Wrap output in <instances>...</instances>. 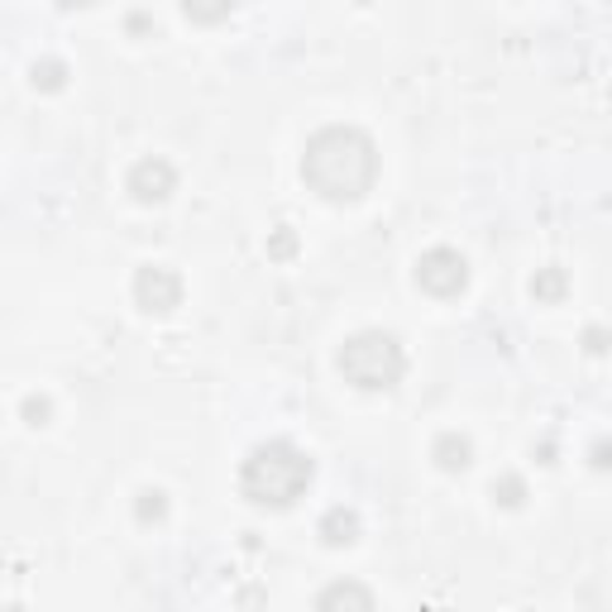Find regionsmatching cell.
Masks as SVG:
<instances>
[{"mask_svg":"<svg viewBox=\"0 0 612 612\" xmlns=\"http://www.w3.org/2000/svg\"><path fill=\"white\" fill-rule=\"evenodd\" d=\"M416 283L431 297H460L469 287V264L460 250H426L416 258Z\"/></svg>","mask_w":612,"mask_h":612,"instance_id":"277c9868","label":"cell"},{"mask_svg":"<svg viewBox=\"0 0 612 612\" xmlns=\"http://www.w3.org/2000/svg\"><path fill=\"white\" fill-rule=\"evenodd\" d=\"M135 513H139V521H163L168 498H163L158 488H144V493H139V503H135Z\"/></svg>","mask_w":612,"mask_h":612,"instance_id":"8fae6325","label":"cell"},{"mask_svg":"<svg viewBox=\"0 0 612 612\" xmlns=\"http://www.w3.org/2000/svg\"><path fill=\"white\" fill-rule=\"evenodd\" d=\"M493 493H498V503H503V507H517V503H521V478L507 474L503 484H493Z\"/></svg>","mask_w":612,"mask_h":612,"instance_id":"4fadbf2b","label":"cell"},{"mask_svg":"<svg viewBox=\"0 0 612 612\" xmlns=\"http://www.w3.org/2000/svg\"><path fill=\"white\" fill-rule=\"evenodd\" d=\"M340 373H345V383H355L363 392H392L407 373V355H402L398 335H388V330L349 335L340 349Z\"/></svg>","mask_w":612,"mask_h":612,"instance_id":"3957f363","label":"cell"},{"mask_svg":"<svg viewBox=\"0 0 612 612\" xmlns=\"http://www.w3.org/2000/svg\"><path fill=\"white\" fill-rule=\"evenodd\" d=\"M316 612H378L373 593L359 584V579H335V584L320 589Z\"/></svg>","mask_w":612,"mask_h":612,"instance_id":"52a82bcc","label":"cell"},{"mask_svg":"<svg viewBox=\"0 0 612 612\" xmlns=\"http://www.w3.org/2000/svg\"><path fill=\"white\" fill-rule=\"evenodd\" d=\"M135 302L149 316H163V312H172V306L182 302V278L172 268H163V264H144L135 273Z\"/></svg>","mask_w":612,"mask_h":612,"instance_id":"5b68a950","label":"cell"},{"mask_svg":"<svg viewBox=\"0 0 612 612\" xmlns=\"http://www.w3.org/2000/svg\"><path fill=\"white\" fill-rule=\"evenodd\" d=\"M312 474H316V464L302 445L268 441V445L250 450V460H244V469H240V488H244V498L258 507H293L302 493L312 488Z\"/></svg>","mask_w":612,"mask_h":612,"instance_id":"7a4b0ae2","label":"cell"},{"mask_svg":"<svg viewBox=\"0 0 612 612\" xmlns=\"http://www.w3.org/2000/svg\"><path fill=\"white\" fill-rule=\"evenodd\" d=\"M531 297L536 302H560L564 297V268H541L531 278Z\"/></svg>","mask_w":612,"mask_h":612,"instance_id":"30bf717a","label":"cell"},{"mask_svg":"<svg viewBox=\"0 0 612 612\" xmlns=\"http://www.w3.org/2000/svg\"><path fill=\"white\" fill-rule=\"evenodd\" d=\"M593 464H599V469H612V445L608 441L593 445Z\"/></svg>","mask_w":612,"mask_h":612,"instance_id":"9a60e30c","label":"cell"},{"mask_svg":"<svg viewBox=\"0 0 612 612\" xmlns=\"http://www.w3.org/2000/svg\"><path fill=\"white\" fill-rule=\"evenodd\" d=\"M63 77H67V67L57 63V57H49V63L34 67V86H43V92H57V86H63Z\"/></svg>","mask_w":612,"mask_h":612,"instance_id":"7c38bea8","label":"cell"},{"mask_svg":"<svg viewBox=\"0 0 612 612\" xmlns=\"http://www.w3.org/2000/svg\"><path fill=\"white\" fill-rule=\"evenodd\" d=\"M24 416L34 421V426H43V416H49V402H43V398H29V402H24Z\"/></svg>","mask_w":612,"mask_h":612,"instance_id":"5bb4252c","label":"cell"},{"mask_svg":"<svg viewBox=\"0 0 612 612\" xmlns=\"http://www.w3.org/2000/svg\"><path fill=\"white\" fill-rule=\"evenodd\" d=\"M431 455H435V464H441V469H450V474H455V469H469V455H474V445L464 441V435L445 431L441 441H435V450H431Z\"/></svg>","mask_w":612,"mask_h":612,"instance_id":"9c48e42d","label":"cell"},{"mask_svg":"<svg viewBox=\"0 0 612 612\" xmlns=\"http://www.w3.org/2000/svg\"><path fill=\"white\" fill-rule=\"evenodd\" d=\"M172 187H178V172H172V163H163V158H139V163L129 168V192H135V201H144V207L168 201Z\"/></svg>","mask_w":612,"mask_h":612,"instance_id":"8992f818","label":"cell"},{"mask_svg":"<svg viewBox=\"0 0 612 612\" xmlns=\"http://www.w3.org/2000/svg\"><path fill=\"white\" fill-rule=\"evenodd\" d=\"M302 178L316 197L326 201H359L369 197V187L378 178V149L359 125H326L306 139L302 154Z\"/></svg>","mask_w":612,"mask_h":612,"instance_id":"6da1fadb","label":"cell"},{"mask_svg":"<svg viewBox=\"0 0 612 612\" xmlns=\"http://www.w3.org/2000/svg\"><path fill=\"white\" fill-rule=\"evenodd\" d=\"M273 254H293V230H278V240H273Z\"/></svg>","mask_w":612,"mask_h":612,"instance_id":"2e32d148","label":"cell"},{"mask_svg":"<svg viewBox=\"0 0 612 612\" xmlns=\"http://www.w3.org/2000/svg\"><path fill=\"white\" fill-rule=\"evenodd\" d=\"M320 536H326V546H355L359 541V513L355 507H330V513L320 517Z\"/></svg>","mask_w":612,"mask_h":612,"instance_id":"ba28073f","label":"cell"}]
</instances>
